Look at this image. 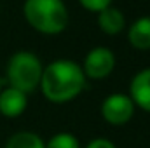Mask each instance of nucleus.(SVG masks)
Segmentation results:
<instances>
[{"mask_svg": "<svg viewBox=\"0 0 150 148\" xmlns=\"http://www.w3.org/2000/svg\"><path fill=\"white\" fill-rule=\"evenodd\" d=\"M86 75L82 66L74 59H54L47 66H44L38 89L42 96L56 105L68 103L75 99L86 87Z\"/></svg>", "mask_w": 150, "mask_h": 148, "instance_id": "1", "label": "nucleus"}, {"mask_svg": "<svg viewBox=\"0 0 150 148\" xmlns=\"http://www.w3.org/2000/svg\"><path fill=\"white\" fill-rule=\"evenodd\" d=\"M23 14L26 23L42 35H58L70 21L63 0H25Z\"/></svg>", "mask_w": 150, "mask_h": 148, "instance_id": "2", "label": "nucleus"}, {"mask_svg": "<svg viewBox=\"0 0 150 148\" xmlns=\"http://www.w3.org/2000/svg\"><path fill=\"white\" fill-rule=\"evenodd\" d=\"M42 61L37 54L30 51H18L14 52L5 68V77L9 82V87H14L25 94L33 92L38 89L40 77H42Z\"/></svg>", "mask_w": 150, "mask_h": 148, "instance_id": "3", "label": "nucleus"}, {"mask_svg": "<svg viewBox=\"0 0 150 148\" xmlns=\"http://www.w3.org/2000/svg\"><path fill=\"white\" fill-rule=\"evenodd\" d=\"M80 66H82V72L86 75V78L103 80V78L110 77L112 72L115 70V54H113L112 49H108L105 45L93 47L86 54Z\"/></svg>", "mask_w": 150, "mask_h": 148, "instance_id": "4", "label": "nucleus"}, {"mask_svg": "<svg viewBox=\"0 0 150 148\" xmlns=\"http://www.w3.org/2000/svg\"><path fill=\"white\" fill-rule=\"evenodd\" d=\"M134 108L136 106L133 105V101L127 94L115 92L103 99L100 110H101L103 120L108 122L110 125H124L133 118Z\"/></svg>", "mask_w": 150, "mask_h": 148, "instance_id": "5", "label": "nucleus"}, {"mask_svg": "<svg viewBox=\"0 0 150 148\" xmlns=\"http://www.w3.org/2000/svg\"><path fill=\"white\" fill-rule=\"evenodd\" d=\"M136 108L150 113V68H143L129 82L127 94Z\"/></svg>", "mask_w": 150, "mask_h": 148, "instance_id": "6", "label": "nucleus"}, {"mask_svg": "<svg viewBox=\"0 0 150 148\" xmlns=\"http://www.w3.org/2000/svg\"><path fill=\"white\" fill-rule=\"evenodd\" d=\"M28 106V94L14 89V87H4L0 91V115L5 118H16L19 117Z\"/></svg>", "mask_w": 150, "mask_h": 148, "instance_id": "7", "label": "nucleus"}, {"mask_svg": "<svg viewBox=\"0 0 150 148\" xmlns=\"http://www.w3.org/2000/svg\"><path fill=\"white\" fill-rule=\"evenodd\" d=\"M127 42L136 51H150V16H140L131 23Z\"/></svg>", "mask_w": 150, "mask_h": 148, "instance_id": "8", "label": "nucleus"}, {"mask_svg": "<svg viewBox=\"0 0 150 148\" xmlns=\"http://www.w3.org/2000/svg\"><path fill=\"white\" fill-rule=\"evenodd\" d=\"M98 26L105 35L115 37L126 28V16L120 9L110 5L101 12H98Z\"/></svg>", "mask_w": 150, "mask_h": 148, "instance_id": "9", "label": "nucleus"}, {"mask_svg": "<svg viewBox=\"0 0 150 148\" xmlns=\"http://www.w3.org/2000/svg\"><path fill=\"white\" fill-rule=\"evenodd\" d=\"M5 148H45V141L38 136L37 132L19 131V132H14L7 140Z\"/></svg>", "mask_w": 150, "mask_h": 148, "instance_id": "10", "label": "nucleus"}, {"mask_svg": "<svg viewBox=\"0 0 150 148\" xmlns=\"http://www.w3.org/2000/svg\"><path fill=\"white\" fill-rule=\"evenodd\" d=\"M45 148H80V143L72 132H56L49 138Z\"/></svg>", "mask_w": 150, "mask_h": 148, "instance_id": "11", "label": "nucleus"}, {"mask_svg": "<svg viewBox=\"0 0 150 148\" xmlns=\"http://www.w3.org/2000/svg\"><path fill=\"white\" fill-rule=\"evenodd\" d=\"M79 4H80V7H82L84 11L98 14V12H101L103 9L110 7V5H112V0H79Z\"/></svg>", "mask_w": 150, "mask_h": 148, "instance_id": "12", "label": "nucleus"}, {"mask_svg": "<svg viewBox=\"0 0 150 148\" xmlns=\"http://www.w3.org/2000/svg\"><path fill=\"white\" fill-rule=\"evenodd\" d=\"M86 148H117V147L107 138H94L86 145Z\"/></svg>", "mask_w": 150, "mask_h": 148, "instance_id": "13", "label": "nucleus"}, {"mask_svg": "<svg viewBox=\"0 0 150 148\" xmlns=\"http://www.w3.org/2000/svg\"><path fill=\"white\" fill-rule=\"evenodd\" d=\"M4 89V80H2V77H0V91Z\"/></svg>", "mask_w": 150, "mask_h": 148, "instance_id": "14", "label": "nucleus"}]
</instances>
